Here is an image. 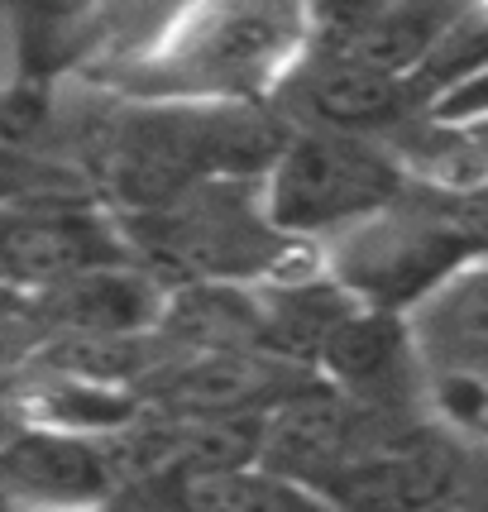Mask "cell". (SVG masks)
Instances as JSON below:
<instances>
[{"instance_id": "ac0fdd59", "label": "cell", "mask_w": 488, "mask_h": 512, "mask_svg": "<svg viewBox=\"0 0 488 512\" xmlns=\"http://www.w3.org/2000/svg\"><path fill=\"white\" fill-rule=\"evenodd\" d=\"M101 512H197V508H192L187 479L178 469H154V474L120 479L111 498L101 503Z\"/></svg>"}, {"instance_id": "9a60e30c", "label": "cell", "mask_w": 488, "mask_h": 512, "mask_svg": "<svg viewBox=\"0 0 488 512\" xmlns=\"http://www.w3.org/2000/svg\"><path fill=\"white\" fill-rule=\"evenodd\" d=\"M149 340L163 359L259 350V288H240V283L168 288Z\"/></svg>"}, {"instance_id": "8992f818", "label": "cell", "mask_w": 488, "mask_h": 512, "mask_svg": "<svg viewBox=\"0 0 488 512\" xmlns=\"http://www.w3.org/2000/svg\"><path fill=\"white\" fill-rule=\"evenodd\" d=\"M130 264L111 211L67 197L0 201V283L48 297L91 268Z\"/></svg>"}, {"instance_id": "7a4b0ae2", "label": "cell", "mask_w": 488, "mask_h": 512, "mask_svg": "<svg viewBox=\"0 0 488 512\" xmlns=\"http://www.w3.org/2000/svg\"><path fill=\"white\" fill-rule=\"evenodd\" d=\"M479 249H484L479 192L407 182L383 211L335 235L331 283L355 307L407 316L460 268L479 264Z\"/></svg>"}, {"instance_id": "52a82bcc", "label": "cell", "mask_w": 488, "mask_h": 512, "mask_svg": "<svg viewBox=\"0 0 488 512\" xmlns=\"http://www.w3.org/2000/svg\"><path fill=\"white\" fill-rule=\"evenodd\" d=\"M465 474L460 436L431 422H398L355 450L316 489V498L335 512H422Z\"/></svg>"}, {"instance_id": "9c48e42d", "label": "cell", "mask_w": 488, "mask_h": 512, "mask_svg": "<svg viewBox=\"0 0 488 512\" xmlns=\"http://www.w3.org/2000/svg\"><path fill=\"white\" fill-rule=\"evenodd\" d=\"M307 383H316L311 369H297L264 350H216V355L163 359L149 374V393H139V402L173 422L268 417Z\"/></svg>"}, {"instance_id": "4fadbf2b", "label": "cell", "mask_w": 488, "mask_h": 512, "mask_svg": "<svg viewBox=\"0 0 488 512\" xmlns=\"http://www.w3.org/2000/svg\"><path fill=\"white\" fill-rule=\"evenodd\" d=\"M450 20H455V5H335V10H307V53L407 82Z\"/></svg>"}, {"instance_id": "2e32d148", "label": "cell", "mask_w": 488, "mask_h": 512, "mask_svg": "<svg viewBox=\"0 0 488 512\" xmlns=\"http://www.w3.org/2000/svg\"><path fill=\"white\" fill-rule=\"evenodd\" d=\"M407 321L412 355L436 364V374H484V273L479 264L460 268L445 288L412 307Z\"/></svg>"}, {"instance_id": "30bf717a", "label": "cell", "mask_w": 488, "mask_h": 512, "mask_svg": "<svg viewBox=\"0 0 488 512\" xmlns=\"http://www.w3.org/2000/svg\"><path fill=\"white\" fill-rule=\"evenodd\" d=\"M398 422L402 417L364 412V407H355L350 398H340L335 388L316 379L264 417V441H259L254 469L316 493L355 450H364L374 436H383Z\"/></svg>"}, {"instance_id": "d6986e66", "label": "cell", "mask_w": 488, "mask_h": 512, "mask_svg": "<svg viewBox=\"0 0 488 512\" xmlns=\"http://www.w3.org/2000/svg\"><path fill=\"white\" fill-rule=\"evenodd\" d=\"M422 512H484V503H479V489H474V479H460L455 489H445L436 503H426Z\"/></svg>"}, {"instance_id": "ba28073f", "label": "cell", "mask_w": 488, "mask_h": 512, "mask_svg": "<svg viewBox=\"0 0 488 512\" xmlns=\"http://www.w3.org/2000/svg\"><path fill=\"white\" fill-rule=\"evenodd\" d=\"M268 111L288 130L350 134V139H378L388 144L402 125H412V87L383 72L316 58L302 48V58L283 72V82L268 91Z\"/></svg>"}, {"instance_id": "3957f363", "label": "cell", "mask_w": 488, "mask_h": 512, "mask_svg": "<svg viewBox=\"0 0 488 512\" xmlns=\"http://www.w3.org/2000/svg\"><path fill=\"white\" fill-rule=\"evenodd\" d=\"M307 48V10L292 5H206L187 10L130 72L154 106L268 101Z\"/></svg>"}, {"instance_id": "6da1fadb", "label": "cell", "mask_w": 488, "mask_h": 512, "mask_svg": "<svg viewBox=\"0 0 488 512\" xmlns=\"http://www.w3.org/2000/svg\"><path fill=\"white\" fill-rule=\"evenodd\" d=\"M288 125L264 101L144 106L106 149L115 216L154 211L201 182H264Z\"/></svg>"}, {"instance_id": "5bb4252c", "label": "cell", "mask_w": 488, "mask_h": 512, "mask_svg": "<svg viewBox=\"0 0 488 512\" xmlns=\"http://www.w3.org/2000/svg\"><path fill=\"white\" fill-rule=\"evenodd\" d=\"M44 316L63 335H87V340H134L154 331L163 312V288L144 268L111 264L91 268L82 278L63 283L58 292L39 297Z\"/></svg>"}, {"instance_id": "8fae6325", "label": "cell", "mask_w": 488, "mask_h": 512, "mask_svg": "<svg viewBox=\"0 0 488 512\" xmlns=\"http://www.w3.org/2000/svg\"><path fill=\"white\" fill-rule=\"evenodd\" d=\"M115 469L101 441L67 431H20L0 446V503L15 512H101Z\"/></svg>"}, {"instance_id": "7c38bea8", "label": "cell", "mask_w": 488, "mask_h": 512, "mask_svg": "<svg viewBox=\"0 0 488 512\" xmlns=\"http://www.w3.org/2000/svg\"><path fill=\"white\" fill-rule=\"evenodd\" d=\"M311 374L364 412L402 417L412 407V388H417L412 383L417 355L407 340V321L388 312H369V307L345 312L340 326L326 335Z\"/></svg>"}, {"instance_id": "e0dca14e", "label": "cell", "mask_w": 488, "mask_h": 512, "mask_svg": "<svg viewBox=\"0 0 488 512\" xmlns=\"http://www.w3.org/2000/svg\"><path fill=\"white\" fill-rule=\"evenodd\" d=\"M355 312V302L335 288L331 278H278L259 288V350L311 369L326 335L340 316Z\"/></svg>"}, {"instance_id": "277c9868", "label": "cell", "mask_w": 488, "mask_h": 512, "mask_svg": "<svg viewBox=\"0 0 488 512\" xmlns=\"http://www.w3.org/2000/svg\"><path fill=\"white\" fill-rule=\"evenodd\" d=\"M120 245L158 288L268 278L288 264L297 240L278 235L264 216L259 182H201L154 211L115 216Z\"/></svg>"}, {"instance_id": "5b68a950", "label": "cell", "mask_w": 488, "mask_h": 512, "mask_svg": "<svg viewBox=\"0 0 488 512\" xmlns=\"http://www.w3.org/2000/svg\"><path fill=\"white\" fill-rule=\"evenodd\" d=\"M407 187V163L378 139L288 130L259 182L264 216L278 235L311 240L369 221Z\"/></svg>"}]
</instances>
